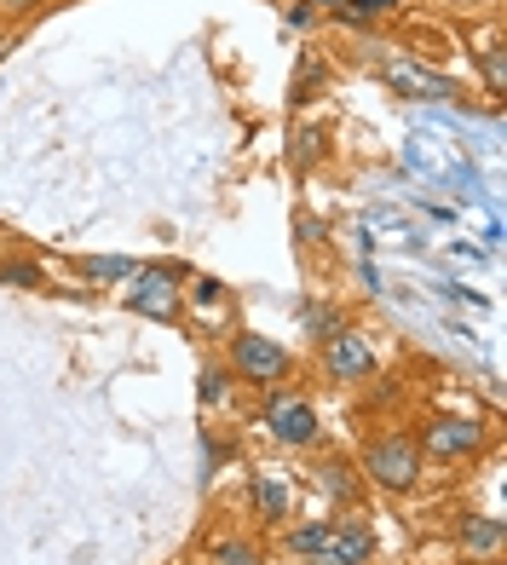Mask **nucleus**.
<instances>
[{
	"instance_id": "obj_12",
	"label": "nucleus",
	"mask_w": 507,
	"mask_h": 565,
	"mask_svg": "<svg viewBox=\"0 0 507 565\" xmlns=\"http://www.w3.org/2000/svg\"><path fill=\"white\" fill-rule=\"evenodd\" d=\"M392 7H398V0H341V7H335V18H341V23H352V30H364V23L387 18Z\"/></svg>"
},
{
	"instance_id": "obj_15",
	"label": "nucleus",
	"mask_w": 507,
	"mask_h": 565,
	"mask_svg": "<svg viewBox=\"0 0 507 565\" xmlns=\"http://www.w3.org/2000/svg\"><path fill=\"white\" fill-rule=\"evenodd\" d=\"M219 565H260V554H254L248 543H225L219 548Z\"/></svg>"
},
{
	"instance_id": "obj_1",
	"label": "nucleus",
	"mask_w": 507,
	"mask_h": 565,
	"mask_svg": "<svg viewBox=\"0 0 507 565\" xmlns=\"http://www.w3.org/2000/svg\"><path fill=\"white\" fill-rule=\"evenodd\" d=\"M421 445L410 439V433H387V439H369L364 450V473L380 484V491H392V497H410L416 484H421Z\"/></svg>"
},
{
	"instance_id": "obj_6",
	"label": "nucleus",
	"mask_w": 507,
	"mask_h": 565,
	"mask_svg": "<svg viewBox=\"0 0 507 565\" xmlns=\"http://www.w3.org/2000/svg\"><path fill=\"white\" fill-rule=\"evenodd\" d=\"M180 271H133V289H127V306L150 318H173L180 312Z\"/></svg>"
},
{
	"instance_id": "obj_14",
	"label": "nucleus",
	"mask_w": 507,
	"mask_h": 565,
	"mask_svg": "<svg viewBox=\"0 0 507 565\" xmlns=\"http://www.w3.org/2000/svg\"><path fill=\"white\" fill-rule=\"evenodd\" d=\"M82 271L87 277H133V266H127V260H82Z\"/></svg>"
},
{
	"instance_id": "obj_5",
	"label": "nucleus",
	"mask_w": 507,
	"mask_h": 565,
	"mask_svg": "<svg viewBox=\"0 0 507 565\" xmlns=\"http://www.w3.org/2000/svg\"><path fill=\"white\" fill-rule=\"evenodd\" d=\"M266 433L277 445H317V409L306 398H271L266 404Z\"/></svg>"
},
{
	"instance_id": "obj_16",
	"label": "nucleus",
	"mask_w": 507,
	"mask_h": 565,
	"mask_svg": "<svg viewBox=\"0 0 507 565\" xmlns=\"http://www.w3.org/2000/svg\"><path fill=\"white\" fill-rule=\"evenodd\" d=\"M0 282H23V289H35L41 271L35 266H0Z\"/></svg>"
},
{
	"instance_id": "obj_3",
	"label": "nucleus",
	"mask_w": 507,
	"mask_h": 565,
	"mask_svg": "<svg viewBox=\"0 0 507 565\" xmlns=\"http://www.w3.org/2000/svg\"><path fill=\"white\" fill-rule=\"evenodd\" d=\"M416 445H421L427 461H467V456L485 450V422H467V416H433Z\"/></svg>"
},
{
	"instance_id": "obj_9",
	"label": "nucleus",
	"mask_w": 507,
	"mask_h": 565,
	"mask_svg": "<svg viewBox=\"0 0 507 565\" xmlns=\"http://www.w3.org/2000/svg\"><path fill=\"white\" fill-rule=\"evenodd\" d=\"M501 520H496V513H473V520L462 525V548L467 554H478V559H490V554H501Z\"/></svg>"
},
{
	"instance_id": "obj_20",
	"label": "nucleus",
	"mask_w": 507,
	"mask_h": 565,
	"mask_svg": "<svg viewBox=\"0 0 507 565\" xmlns=\"http://www.w3.org/2000/svg\"><path fill=\"white\" fill-rule=\"evenodd\" d=\"M7 7H18V12H23V7H35V0H7Z\"/></svg>"
},
{
	"instance_id": "obj_7",
	"label": "nucleus",
	"mask_w": 507,
	"mask_h": 565,
	"mask_svg": "<svg viewBox=\"0 0 507 565\" xmlns=\"http://www.w3.org/2000/svg\"><path fill=\"white\" fill-rule=\"evenodd\" d=\"M364 559H375V531L364 520H335L328 548H323V565H364Z\"/></svg>"
},
{
	"instance_id": "obj_13",
	"label": "nucleus",
	"mask_w": 507,
	"mask_h": 565,
	"mask_svg": "<svg viewBox=\"0 0 507 565\" xmlns=\"http://www.w3.org/2000/svg\"><path fill=\"white\" fill-rule=\"evenodd\" d=\"M225 393H231V370L208 364V370H202V404H219Z\"/></svg>"
},
{
	"instance_id": "obj_18",
	"label": "nucleus",
	"mask_w": 507,
	"mask_h": 565,
	"mask_svg": "<svg viewBox=\"0 0 507 565\" xmlns=\"http://www.w3.org/2000/svg\"><path fill=\"white\" fill-rule=\"evenodd\" d=\"M485 75H490V93L501 98V46H490V53H485Z\"/></svg>"
},
{
	"instance_id": "obj_10",
	"label": "nucleus",
	"mask_w": 507,
	"mask_h": 565,
	"mask_svg": "<svg viewBox=\"0 0 507 565\" xmlns=\"http://www.w3.org/2000/svg\"><path fill=\"white\" fill-rule=\"evenodd\" d=\"M289 508H294V497H289L283 479H254V513H260L266 525H283Z\"/></svg>"
},
{
	"instance_id": "obj_2",
	"label": "nucleus",
	"mask_w": 507,
	"mask_h": 565,
	"mask_svg": "<svg viewBox=\"0 0 507 565\" xmlns=\"http://www.w3.org/2000/svg\"><path fill=\"white\" fill-rule=\"evenodd\" d=\"M289 370H294V358L283 352V341L254 335V329L231 335V375L248 381V387H277V381H289Z\"/></svg>"
},
{
	"instance_id": "obj_17",
	"label": "nucleus",
	"mask_w": 507,
	"mask_h": 565,
	"mask_svg": "<svg viewBox=\"0 0 507 565\" xmlns=\"http://www.w3.org/2000/svg\"><path fill=\"white\" fill-rule=\"evenodd\" d=\"M323 484L335 497H352V484H346V473H341V461H323Z\"/></svg>"
},
{
	"instance_id": "obj_4",
	"label": "nucleus",
	"mask_w": 507,
	"mask_h": 565,
	"mask_svg": "<svg viewBox=\"0 0 507 565\" xmlns=\"http://www.w3.org/2000/svg\"><path fill=\"white\" fill-rule=\"evenodd\" d=\"M323 370L335 375V381H375V347L364 341V335H352V329H335V335L323 341Z\"/></svg>"
},
{
	"instance_id": "obj_8",
	"label": "nucleus",
	"mask_w": 507,
	"mask_h": 565,
	"mask_svg": "<svg viewBox=\"0 0 507 565\" xmlns=\"http://www.w3.org/2000/svg\"><path fill=\"white\" fill-rule=\"evenodd\" d=\"M387 82L403 98H455V82H444V75L421 70V64H387Z\"/></svg>"
},
{
	"instance_id": "obj_19",
	"label": "nucleus",
	"mask_w": 507,
	"mask_h": 565,
	"mask_svg": "<svg viewBox=\"0 0 507 565\" xmlns=\"http://www.w3.org/2000/svg\"><path fill=\"white\" fill-rule=\"evenodd\" d=\"M317 150H323V139H317V134H300V150H294V162H317Z\"/></svg>"
},
{
	"instance_id": "obj_11",
	"label": "nucleus",
	"mask_w": 507,
	"mask_h": 565,
	"mask_svg": "<svg viewBox=\"0 0 507 565\" xmlns=\"http://www.w3.org/2000/svg\"><path fill=\"white\" fill-rule=\"evenodd\" d=\"M328 531H335V520H312V525H294V531H289V554H294V559H312V565H323Z\"/></svg>"
},
{
	"instance_id": "obj_21",
	"label": "nucleus",
	"mask_w": 507,
	"mask_h": 565,
	"mask_svg": "<svg viewBox=\"0 0 507 565\" xmlns=\"http://www.w3.org/2000/svg\"><path fill=\"white\" fill-rule=\"evenodd\" d=\"M317 7H341V0H317Z\"/></svg>"
}]
</instances>
